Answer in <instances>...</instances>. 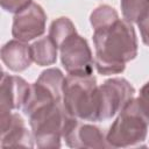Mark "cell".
I'll list each match as a JSON object with an SVG mask.
<instances>
[{
  "label": "cell",
  "mask_w": 149,
  "mask_h": 149,
  "mask_svg": "<svg viewBox=\"0 0 149 149\" xmlns=\"http://www.w3.org/2000/svg\"><path fill=\"white\" fill-rule=\"evenodd\" d=\"M94 66L102 76L125 71L126 63L137 56V38L132 22L119 19L112 26L93 33Z\"/></svg>",
  "instance_id": "obj_1"
},
{
  "label": "cell",
  "mask_w": 149,
  "mask_h": 149,
  "mask_svg": "<svg viewBox=\"0 0 149 149\" xmlns=\"http://www.w3.org/2000/svg\"><path fill=\"white\" fill-rule=\"evenodd\" d=\"M149 128V116L142 111L137 98H133L111 125L106 142L112 148H127L142 143Z\"/></svg>",
  "instance_id": "obj_4"
},
{
  "label": "cell",
  "mask_w": 149,
  "mask_h": 149,
  "mask_svg": "<svg viewBox=\"0 0 149 149\" xmlns=\"http://www.w3.org/2000/svg\"><path fill=\"white\" fill-rule=\"evenodd\" d=\"M65 77L57 68L41 72L35 83L30 85L29 97L22 107L24 115L29 116L38 108L63 101V86Z\"/></svg>",
  "instance_id": "obj_5"
},
{
  "label": "cell",
  "mask_w": 149,
  "mask_h": 149,
  "mask_svg": "<svg viewBox=\"0 0 149 149\" xmlns=\"http://www.w3.org/2000/svg\"><path fill=\"white\" fill-rule=\"evenodd\" d=\"M47 14L44 9L35 2L17 12L13 20L12 35L14 38L29 42L42 36L45 31Z\"/></svg>",
  "instance_id": "obj_8"
},
{
  "label": "cell",
  "mask_w": 149,
  "mask_h": 149,
  "mask_svg": "<svg viewBox=\"0 0 149 149\" xmlns=\"http://www.w3.org/2000/svg\"><path fill=\"white\" fill-rule=\"evenodd\" d=\"M31 2L33 0H0L1 8L6 12L14 14H16L17 12H20Z\"/></svg>",
  "instance_id": "obj_17"
},
{
  "label": "cell",
  "mask_w": 149,
  "mask_h": 149,
  "mask_svg": "<svg viewBox=\"0 0 149 149\" xmlns=\"http://www.w3.org/2000/svg\"><path fill=\"white\" fill-rule=\"evenodd\" d=\"M139 104L142 108V111L149 116V81L146 83L141 90H140V95L137 97Z\"/></svg>",
  "instance_id": "obj_18"
},
{
  "label": "cell",
  "mask_w": 149,
  "mask_h": 149,
  "mask_svg": "<svg viewBox=\"0 0 149 149\" xmlns=\"http://www.w3.org/2000/svg\"><path fill=\"white\" fill-rule=\"evenodd\" d=\"M58 47L50 38V36H45L38 38L33 44H30V52L33 57V62H35L40 66L51 65L57 59Z\"/></svg>",
  "instance_id": "obj_13"
},
{
  "label": "cell",
  "mask_w": 149,
  "mask_h": 149,
  "mask_svg": "<svg viewBox=\"0 0 149 149\" xmlns=\"http://www.w3.org/2000/svg\"><path fill=\"white\" fill-rule=\"evenodd\" d=\"M137 26L140 28L142 42L149 47V13L140 22H137Z\"/></svg>",
  "instance_id": "obj_19"
},
{
  "label": "cell",
  "mask_w": 149,
  "mask_h": 149,
  "mask_svg": "<svg viewBox=\"0 0 149 149\" xmlns=\"http://www.w3.org/2000/svg\"><path fill=\"white\" fill-rule=\"evenodd\" d=\"M123 19L132 22H140L149 13V0H121L120 1Z\"/></svg>",
  "instance_id": "obj_16"
},
{
  "label": "cell",
  "mask_w": 149,
  "mask_h": 149,
  "mask_svg": "<svg viewBox=\"0 0 149 149\" xmlns=\"http://www.w3.org/2000/svg\"><path fill=\"white\" fill-rule=\"evenodd\" d=\"M1 61L10 71H24L33 62L30 45L16 38L8 41L1 48Z\"/></svg>",
  "instance_id": "obj_12"
},
{
  "label": "cell",
  "mask_w": 149,
  "mask_h": 149,
  "mask_svg": "<svg viewBox=\"0 0 149 149\" xmlns=\"http://www.w3.org/2000/svg\"><path fill=\"white\" fill-rule=\"evenodd\" d=\"M74 34H77L76 27L73 22L66 16H61L54 20L49 28V36L58 48L64 41H66Z\"/></svg>",
  "instance_id": "obj_14"
},
{
  "label": "cell",
  "mask_w": 149,
  "mask_h": 149,
  "mask_svg": "<svg viewBox=\"0 0 149 149\" xmlns=\"http://www.w3.org/2000/svg\"><path fill=\"white\" fill-rule=\"evenodd\" d=\"M95 77H65L63 86V105L66 111L81 121H99V90Z\"/></svg>",
  "instance_id": "obj_2"
},
{
  "label": "cell",
  "mask_w": 149,
  "mask_h": 149,
  "mask_svg": "<svg viewBox=\"0 0 149 149\" xmlns=\"http://www.w3.org/2000/svg\"><path fill=\"white\" fill-rule=\"evenodd\" d=\"M1 123V147L2 148H33L35 144L33 133L27 128L24 120L19 113L12 112L0 116Z\"/></svg>",
  "instance_id": "obj_11"
},
{
  "label": "cell",
  "mask_w": 149,
  "mask_h": 149,
  "mask_svg": "<svg viewBox=\"0 0 149 149\" xmlns=\"http://www.w3.org/2000/svg\"><path fill=\"white\" fill-rule=\"evenodd\" d=\"M61 62L69 74L91 76L93 72L94 58L87 41L79 34H74L58 48Z\"/></svg>",
  "instance_id": "obj_7"
},
{
  "label": "cell",
  "mask_w": 149,
  "mask_h": 149,
  "mask_svg": "<svg viewBox=\"0 0 149 149\" xmlns=\"http://www.w3.org/2000/svg\"><path fill=\"white\" fill-rule=\"evenodd\" d=\"M99 121L112 119L134 98L135 88L120 77L104 81L99 87Z\"/></svg>",
  "instance_id": "obj_6"
},
{
  "label": "cell",
  "mask_w": 149,
  "mask_h": 149,
  "mask_svg": "<svg viewBox=\"0 0 149 149\" xmlns=\"http://www.w3.org/2000/svg\"><path fill=\"white\" fill-rule=\"evenodd\" d=\"M28 118L37 148L54 149L61 147L65 129L74 116L66 111L62 101L38 108Z\"/></svg>",
  "instance_id": "obj_3"
},
{
  "label": "cell",
  "mask_w": 149,
  "mask_h": 149,
  "mask_svg": "<svg viewBox=\"0 0 149 149\" xmlns=\"http://www.w3.org/2000/svg\"><path fill=\"white\" fill-rule=\"evenodd\" d=\"M119 20L118 12L108 6V5H100L98 6L90 15V22L93 27V30H100L105 29L113 23H115Z\"/></svg>",
  "instance_id": "obj_15"
},
{
  "label": "cell",
  "mask_w": 149,
  "mask_h": 149,
  "mask_svg": "<svg viewBox=\"0 0 149 149\" xmlns=\"http://www.w3.org/2000/svg\"><path fill=\"white\" fill-rule=\"evenodd\" d=\"M29 92L30 85L23 78L3 71L0 81V116L22 108L29 97Z\"/></svg>",
  "instance_id": "obj_9"
},
{
  "label": "cell",
  "mask_w": 149,
  "mask_h": 149,
  "mask_svg": "<svg viewBox=\"0 0 149 149\" xmlns=\"http://www.w3.org/2000/svg\"><path fill=\"white\" fill-rule=\"evenodd\" d=\"M81 120L73 118L65 129L63 139L70 148H105L108 147L106 135L95 125L81 123Z\"/></svg>",
  "instance_id": "obj_10"
}]
</instances>
